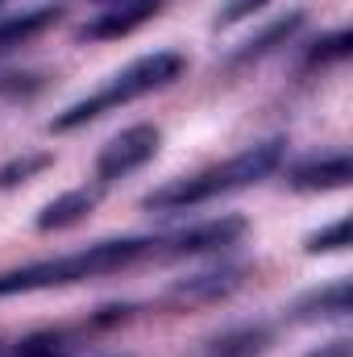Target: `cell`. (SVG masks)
Returning <instances> with one entry per match:
<instances>
[{"label": "cell", "mask_w": 353, "mask_h": 357, "mask_svg": "<svg viewBox=\"0 0 353 357\" xmlns=\"http://www.w3.org/2000/svg\"><path fill=\"white\" fill-rule=\"evenodd\" d=\"M154 241L158 237H108V241H96V245L59 254V258L0 270V299L63 291V287H80V282H91V278H108V274L133 270L142 262H154Z\"/></svg>", "instance_id": "1"}, {"label": "cell", "mask_w": 353, "mask_h": 357, "mask_svg": "<svg viewBox=\"0 0 353 357\" xmlns=\"http://www.w3.org/2000/svg\"><path fill=\"white\" fill-rule=\"evenodd\" d=\"M283 154H287V142L283 137H270L258 146H246L241 154L225 158V162H212L204 171H191V175H179L163 187H154L142 208L146 212H187V208H200V204H212V199H225V195H237L254 183L270 178L283 167Z\"/></svg>", "instance_id": "2"}, {"label": "cell", "mask_w": 353, "mask_h": 357, "mask_svg": "<svg viewBox=\"0 0 353 357\" xmlns=\"http://www.w3.org/2000/svg\"><path fill=\"white\" fill-rule=\"evenodd\" d=\"M183 71H187V59H183L179 50L142 54V59H133L129 67H121L117 75H108V79L96 91H88L84 100H75V104H67L63 112H54L50 133H71V129L96 121V116H108V112H117V108L142 100V96H154V91L171 88Z\"/></svg>", "instance_id": "3"}, {"label": "cell", "mask_w": 353, "mask_h": 357, "mask_svg": "<svg viewBox=\"0 0 353 357\" xmlns=\"http://www.w3.org/2000/svg\"><path fill=\"white\" fill-rule=\"evenodd\" d=\"M246 216H216V220H200L175 233H163L154 241V262H183V258H208V254H225L246 237Z\"/></svg>", "instance_id": "4"}, {"label": "cell", "mask_w": 353, "mask_h": 357, "mask_svg": "<svg viewBox=\"0 0 353 357\" xmlns=\"http://www.w3.org/2000/svg\"><path fill=\"white\" fill-rule=\"evenodd\" d=\"M158 150H163V129L158 125H146V121L129 125V129H121L117 137H108L100 146V154H96V178L91 183L112 187L117 178H129L133 171L150 167L158 158Z\"/></svg>", "instance_id": "5"}, {"label": "cell", "mask_w": 353, "mask_h": 357, "mask_svg": "<svg viewBox=\"0 0 353 357\" xmlns=\"http://www.w3.org/2000/svg\"><path fill=\"white\" fill-rule=\"evenodd\" d=\"M246 287V266L237 262H220V266H208V270H195L187 278H175L163 295V303L171 307H204V303H220L229 299L233 291Z\"/></svg>", "instance_id": "6"}, {"label": "cell", "mask_w": 353, "mask_h": 357, "mask_svg": "<svg viewBox=\"0 0 353 357\" xmlns=\"http://www.w3.org/2000/svg\"><path fill=\"white\" fill-rule=\"evenodd\" d=\"M158 8H163V0H112L91 21L80 25V38L84 42H121L133 29H142L146 21H154Z\"/></svg>", "instance_id": "7"}, {"label": "cell", "mask_w": 353, "mask_h": 357, "mask_svg": "<svg viewBox=\"0 0 353 357\" xmlns=\"http://www.w3.org/2000/svg\"><path fill=\"white\" fill-rule=\"evenodd\" d=\"M350 178H353V158L345 150H333V154H312V158L295 162L287 171V187L303 191V195H320V191L350 187Z\"/></svg>", "instance_id": "8"}, {"label": "cell", "mask_w": 353, "mask_h": 357, "mask_svg": "<svg viewBox=\"0 0 353 357\" xmlns=\"http://www.w3.org/2000/svg\"><path fill=\"white\" fill-rule=\"evenodd\" d=\"M345 316H350V278L312 287L299 299H291V307H287L291 324H329V320H345Z\"/></svg>", "instance_id": "9"}, {"label": "cell", "mask_w": 353, "mask_h": 357, "mask_svg": "<svg viewBox=\"0 0 353 357\" xmlns=\"http://www.w3.org/2000/svg\"><path fill=\"white\" fill-rule=\"evenodd\" d=\"M100 195H104L100 183H84V187H71V191L54 195V199L42 204V212L33 216V229H38V233H59V229H71V225L88 220L91 212H96V204H100Z\"/></svg>", "instance_id": "10"}, {"label": "cell", "mask_w": 353, "mask_h": 357, "mask_svg": "<svg viewBox=\"0 0 353 357\" xmlns=\"http://www.w3.org/2000/svg\"><path fill=\"white\" fill-rule=\"evenodd\" d=\"M50 25H59V8H50V4L21 8V13H4V17H0V54L25 46V42H33V38H42Z\"/></svg>", "instance_id": "11"}, {"label": "cell", "mask_w": 353, "mask_h": 357, "mask_svg": "<svg viewBox=\"0 0 353 357\" xmlns=\"http://www.w3.org/2000/svg\"><path fill=\"white\" fill-rule=\"evenodd\" d=\"M303 25V8H291L287 17H278V21H270L258 38H250V42H241L237 50H233V67H246V63H258V59H266V54H274L278 46H287L291 38H295V29Z\"/></svg>", "instance_id": "12"}, {"label": "cell", "mask_w": 353, "mask_h": 357, "mask_svg": "<svg viewBox=\"0 0 353 357\" xmlns=\"http://www.w3.org/2000/svg\"><path fill=\"white\" fill-rule=\"evenodd\" d=\"M270 345V328L266 324H246V328H233L225 337H216L208 345V357H254Z\"/></svg>", "instance_id": "13"}, {"label": "cell", "mask_w": 353, "mask_h": 357, "mask_svg": "<svg viewBox=\"0 0 353 357\" xmlns=\"http://www.w3.org/2000/svg\"><path fill=\"white\" fill-rule=\"evenodd\" d=\"M350 250V216H337L333 225H320L316 233H308L303 254H345Z\"/></svg>", "instance_id": "14"}, {"label": "cell", "mask_w": 353, "mask_h": 357, "mask_svg": "<svg viewBox=\"0 0 353 357\" xmlns=\"http://www.w3.org/2000/svg\"><path fill=\"white\" fill-rule=\"evenodd\" d=\"M50 162H54L50 154H25V158H13V162H4V167H0V191L29 183L33 175H42Z\"/></svg>", "instance_id": "15"}, {"label": "cell", "mask_w": 353, "mask_h": 357, "mask_svg": "<svg viewBox=\"0 0 353 357\" xmlns=\"http://www.w3.org/2000/svg\"><path fill=\"white\" fill-rule=\"evenodd\" d=\"M350 29H337V33H329V38H320L312 50H308V67H329V63H345L350 59Z\"/></svg>", "instance_id": "16"}, {"label": "cell", "mask_w": 353, "mask_h": 357, "mask_svg": "<svg viewBox=\"0 0 353 357\" xmlns=\"http://www.w3.org/2000/svg\"><path fill=\"white\" fill-rule=\"evenodd\" d=\"M270 0H220L216 4V17H212V29H233V25H241L246 17H254V13H262Z\"/></svg>", "instance_id": "17"}, {"label": "cell", "mask_w": 353, "mask_h": 357, "mask_svg": "<svg viewBox=\"0 0 353 357\" xmlns=\"http://www.w3.org/2000/svg\"><path fill=\"white\" fill-rule=\"evenodd\" d=\"M303 357H353V341L350 337H337V341H329V345H320V349H312Z\"/></svg>", "instance_id": "18"}, {"label": "cell", "mask_w": 353, "mask_h": 357, "mask_svg": "<svg viewBox=\"0 0 353 357\" xmlns=\"http://www.w3.org/2000/svg\"><path fill=\"white\" fill-rule=\"evenodd\" d=\"M0 4H4V0H0Z\"/></svg>", "instance_id": "19"}]
</instances>
